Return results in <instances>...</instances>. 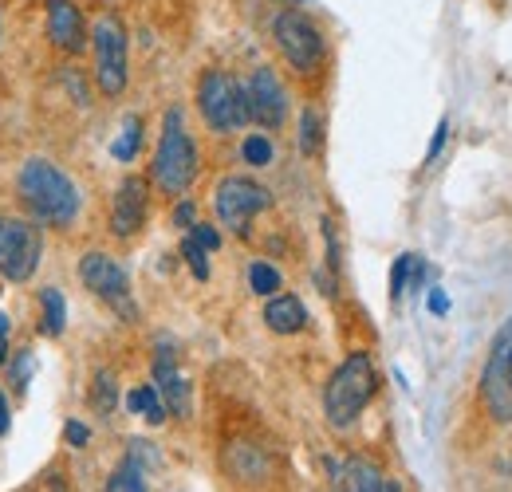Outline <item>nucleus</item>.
I'll use <instances>...</instances> for the list:
<instances>
[{"instance_id": "nucleus-31", "label": "nucleus", "mask_w": 512, "mask_h": 492, "mask_svg": "<svg viewBox=\"0 0 512 492\" xmlns=\"http://www.w3.org/2000/svg\"><path fill=\"white\" fill-rule=\"evenodd\" d=\"M426 304H430V311H434V315H446V311H449V296L442 292V288H430Z\"/></svg>"}, {"instance_id": "nucleus-30", "label": "nucleus", "mask_w": 512, "mask_h": 492, "mask_svg": "<svg viewBox=\"0 0 512 492\" xmlns=\"http://www.w3.org/2000/svg\"><path fill=\"white\" fill-rule=\"evenodd\" d=\"M64 437H67V445H75V449H83V445L91 441V430H87L83 422H67V426H64Z\"/></svg>"}, {"instance_id": "nucleus-18", "label": "nucleus", "mask_w": 512, "mask_h": 492, "mask_svg": "<svg viewBox=\"0 0 512 492\" xmlns=\"http://www.w3.org/2000/svg\"><path fill=\"white\" fill-rule=\"evenodd\" d=\"M127 406L130 414H142L150 426H162L166 422V402H162L158 386H134L127 394Z\"/></svg>"}, {"instance_id": "nucleus-28", "label": "nucleus", "mask_w": 512, "mask_h": 492, "mask_svg": "<svg viewBox=\"0 0 512 492\" xmlns=\"http://www.w3.org/2000/svg\"><path fill=\"white\" fill-rule=\"evenodd\" d=\"M193 237H197V245L205 248V252H217L221 248V233L213 225H193Z\"/></svg>"}, {"instance_id": "nucleus-36", "label": "nucleus", "mask_w": 512, "mask_h": 492, "mask_svg": "<svg viewBox=\"0 0 512 492\" xmlns=\"http://www.w3.org/2000/svg\"><path fill=\"white\" fill-rule=\"evenodd\" d=\"M0 32H4V20H0Z\"/></svg>"}, {"instance_id": "nucleus-12", "label": "nucleus", "mask_w": 512, "mask_h": 492, "mask_svg": "<svg viewBox=\"0 0 512 492\" xmlns=\"http://www.w3.org/2000/svg\"><path fill=\"white\" fill-rule=\"evenodd\" d=\"M154 386H158V394H162V402H166V410L174 418H190L193 410L190 382H186V374L174 363V347H166V343L154 355Z\"/></svg>"}, {"instance_id": "nucleus-11", "label": "nucleus", "mask_w": 512, "mask_h": 492, "mask_svg": "<svg viewBox=\"0 0 512 492\" xmlns=\"http://www.w3.org/2000/svg\"><path fill=\"white\" fill-rule=\"evenodd\" d=\"M245 95H249V123L264 126V130H276L288 115V95H284V83L276 79L272 67H256L253 79L245 83Z\"/></svg>"}, {"instance_id": "nucleus-34", "label": "nucleus", "mask_w": 512, "mask_h": 492, "mask_svg": "<svg viewBox=\"0 0 512 492\" xmlns=\"http://www.w3.org/2000/svg\"><path fill=\"white\" fill-rule=\"evenodd\" d=\"M8 359V315L0 311V363Z\"/></svg>"}, {"instance_id": "nucleus-20", "label": "nucleus", "mask_w": 512, "mask_h": 492, "mask_svg": "<svg viewBox=\"0 0 512 492\" xmlns=\"http://www.w3.org/2000/svg\"><path fill=\"white\" fill-rule=\"evenodd\" d=\"M91 406H95L103 418L115 414V406H119V382H115L111 370H99V374L91 378Z\"/></svg>"}, {"instance_id": "nucleus-3", "label": "nucleus", "mask_w": 512, "mask_h": 492, "mask_svg": "<svg viewBox=\"0 0 512 492\" xmlns=\"http://www.w3.org/2000/svg\"><path fill=\"white\" fill-rule=\"evenodd\" d=\"M154 185L162 193H186L197 178V146H193L186 119H182V107H170L166 111V123H162V142H158V154H154Z\"/></svg>"}, {"instance_id": "nucleus-27", "label": "nucleus", "mask_w": 512, "mask_h": 492, "mask_svg": "<svg viewBox=\"0 0 512 492\" xmlns=\"http://www.w3.org/2000/svg\"><path fill=\"white\" fill-rule=\"evenodd\" d=\"M182 256H186V264H190V272L197 280H209V256H205V248L197 245V237H186L182 241Z\"/></svg>"}, {"instance_id": "nucleus-35", "label": "nucleus", "mask_w": 512, "mask_h": 492, "mask_svg": "<svg viewBox=\"0 0 512 492\" xmlns=\"http://www.w3.org/2000/svg\"><path fill=\"white\" fill-rule=\"evenodd\" d=\"M8 422H12V410H8V398H4V390H0V437L8 433Z\"/></svg>"}, {"instance_id": "nucleus-10", "label": "nucleus", "mask_w": 512, "mask_h": 492, "mask_svg": "<svg viewBox=\"0 0 512 492\" xmlns=\"http://www.w3.org/2000/svg\"><path fill=\"white\" fill-rule=\"evenodd\" d=\"M213 205H217V217H221L225 229L245 233L256 213L272 205V193L260 182H249V178H225V182L217 185Z\"/></svg>"}, {"instance_id": "nucleus-8", "label": "nucleus", "mask_w": 512, "mask_h": 492, "mask_svg": "<svg viewBox=\"0 0 512 492\" xmlns=\"http://www.w3.org/2000/svg\"><path fill=\"white\" fill-rule=\"evenodd\" d=\"M272 36H276L280 56L292 63L296 71H316V67L323 63V36L304 12H296V8L276 12V20H272Z\"/></svg>"}, {"instance_id": "nucleus-17", "label": "nucleus", "mask_w": 512, "mask_h": 492, "mask_svg": "<svg viewBox=\"0 0 512 492\" xmlns=\"http://www.w3.org/2000/svg\"><path fill=\"white\" fill-rule=\"evenodd\" d=\"M225 469L237 477V481H260L268 473V457L256 449L253 441H233L225 449Z\"/></svg>"}, {"instance_id": "nucleus-7", "label": "nucleus", "mask_w": 512, "mask_h": 492, "mask_svg": "<svg viewBox=\"0 0 512 492\" xmlns=\"http://www.w3.org/2000/svg\"><path fill=\"white\" fill-rule=\"evenodd\" d=\"M481 402L489 410V418L512 422V319L497 331L489 359L481 370Z\"/></svg>"}, {"instance_id": "nucleus-5", "label": "nucleus", "mask_w": 512, "mask_h": 492, "mask_svg": "<svg viewBox=\"0 0 512 492\" xmlns=\"http://www.w3.org/2000/svg\"><path fill=\"white\" fill-rule=\"evenodd\" d=\"M44 252V233L36 221L24 217H0V276L12 284H24L36 276Z\"/></svg>"}, {"instance_id": "nucleus-23", "label": "nucleus", "mask_w": 512, "mask_h": 492, "mask_svg": "<svg viewBox=\"0 0 512 492\" xmlns=\"http://www.w3.org/2000/svg\"><path fill=\"white\" fill-rule=\"evenodd\" d=\"M107 492H146V481H142V469H138V461H134V453H130L127 461L111 473V481H107Z\"/></svg>"}, {"instance_id": "nucleus-2", "label": "nucleus", "mask_w": 512, "mask_h": 492, "mask_svg": "<svg viewBox=\"0 0 512 492\" xmlns=\"http://www.w3.org/2000/svg\"><path fill=\"white\" fill-rule=\"evenodd\" d=\"M375 386H379V374L371 355H347L339 370L331 374L327 390H323V414L331 426L347 430L359 422V414L367 410V402L375 398Z\"/></svg>"}, {"instance_id": "nucleus-26", "label": "nucleus", "mask_w": 512, "mask_h": 492, "mask_svg": "<svg viewBox=\"0 0 512 492\" xmlns=\"http://www.w3.org/2000/svg\"><path fill=\"white\" fill-rule=\"evenodd\" d=\"M272 154H276V150H272V142H268L264 134H249L245 146H241V158H245L249 166H268Z\"/></svg>"}, {"instance_id": "nucleus-6", "label": "nucleus", "mask_w": 512, "mask_h": 492, "mask_svg": "<svg viewBox=\"0 0 512 492\" xmlns=\"http://www.w3.org/2000/svg\"><path fill=\"white\" fill-rule=\"evenodd\" d=\"M95 44V83L107 99L123 95L127 87V28L119 16H99L91 28Z\"/></svg>"}, {"instance_id": "nucleus-9", "label": "nucleus", "mask_w": 512, "mask_h": 492, "mask_svg": "<svg viewBox=\"0 0 512 492\" xmlns=\"http://www.w3.org/2000/svg\"><path fill=\"white\" fill-rule=\"evenodd\" d=\"M79 276H83V284H87L107 308H115L123 319H134V315H138L134 300H130L127 272H123L119 260H111L107 252H87V256L79 260Z\"/></svg>"}, {"instance_id": "nucleus-15", "label": "nucleus", "mask_w": 512, "mask_h": 492, "mask_svg": "<svg viewBox=\"0 0 512 492\" xmlns=\"http://www.w3.org/2000/svg\"><path fill=\"white\" fill-rule=\"evenodd\" d=\"M331 477H335V489L331 492H386V481H383V473H379V465H371L367 457L343 461Z\"/></svg>"}, {"instance_id": "nucleus-16", "label": "nucleus", "mask_w": 512, "mask_h": 492, "mask_svg": "<svg viewBox=\"0 0 512 492\" xmlns=\"http://www.w3.org/2000/svg\"><path fill=\"white\" fill-rule=\"evenodd\" d=\"M264 323L276 335H296V331H304L308 311H304V304L296 296H272L268 308H264Z\"/></svg>"}, {"instance_id": "nucleus-25", "label": "nucleus", "mask_w": 512, "mask_h": 492, "mask_svg": "<svg viewBox=\"0 0 512 492\" xmlns=\"http://www.w3.org/2000/svg\"><path fill=\"white\" fill-rule=\"evenodd\" d=\"M249 284H253L256 296H276L280 292V272L272 268V264H264V260H253V268H249Z\"/></svg>"}, {"instance_id": "nucleus-22", "label": "nucleus", "mask_w": 512, "mask_h": 492, "mask_svg": "<svg viewBox=\"0 0 512 492\" xmlns=\"http://www.w3.org/2000/svg\"><path fill=\"white\" fill-rule=\"evenodd\" d=\"M422 276H426V268L418 264V256L402 252V256L394 260V268H390V300H398V296L410 288V280H422Z\"/></svg>"}, {"instance_id": "nucleus-4", "label": "nucleus", "mask_w": 512, "mask_h": 492, "mask_svg": "<svg viewBox=\"0 0 512 492\" xmlns=\"http://www.w3.org/2000/svg\"><path fill=\"white\" fill-rule=\"evenodd\" d=\"M197 107L209 130L229 134L249 123V95L245 83H237L229 71H205L197 79Z\"/></svg>"}, {"instance_id": "nucleus-32", "label": "nucleus", "mask_w": 512, "mask_h": 492, "mask_svg": "<svg viewBox=\"0 0 512 492\" xmlns=\"http://www.w3.org/2000/svg\"><path fill=\"white\" fill-rule=\"evenodd\" d=\"M174 225H182V229H193L197 221H193V205L190 201H182L178 209H174Z\"/></svg>"}, {"instance_id": "nucleus-13", "label": "nucleus", "mask_w": 512, "mask_h": 492, "mask_svg": "<svg viewBox=\"0 0 512 492\" xmlns=\"http://www.w3.org/2000/svg\"><path fill=\"white\" fill-rule=\"evenodd\" d=\"M48 40L56 52L64 56H79L83 44H87V24H83V12L75 8V0H48Z\"/></svg>"}, {"instance_id": "nucleus-33", "label": "nucleus", "mask_w": 512, "mask_h": 492, "mask_svg": "<svg viewBox=\"0 0 512 492\" xmlns=\"http://www.w3.org/2000/svg\"><path fill=\"white\" fill-rule=\"evenodd\" d=\"M28 374H32V355H20V363H16V390L28 386Z\"/></svg>"}, {"instance_id": "nucleus-1", "label": "nucleus", "mask_w": 512, "mask_h": 492, "mask_svg": "<svg viewBox=\"0 0 512 492\" xmlns=\"http://www.w3.org/2000/svg\"><path fill=\"white\" fill-rule=\"evenodd\" d=\"M20 197L28 201V209L44 221V225H56L64 229L79 217V189L67 178L60 166H52L48 158H28L24 170H20Z\"/></svg>"}, {"instance_id": "nucleus-24", "label": "nucleus", "mask_w": 512, "mask_h": 492, "mask_svg": "<svg viewBox=\"0 0 512 492\" xmlns=\"http://www.w3.org/2000/svg\"><path fill=\"white\" fill-rule=\"evenodd\" d=\"M138 146H142V119L130 115L127 123H123V134H119L115 146H111V154H115L119 162H130V158L138 154Z\"/></svg>"}, {"instance_id": "nucleus-19", "label": "nucleus", "mask_w": 512, "mask_h": 492, "mask_svg": "<svg viewBox=\"0 0 512 492\" xmlns=\"http://www.w3.org/2000/svg\"><path fill=\"white\" fill-rule=\"evenodd\" d=\"M40 331L44 335H64L67 327V304H64V292L60 288H44V296H40Z\"/></svg>"}, {"instance_id": "nucleus-21", "label": "nucleus", "mask_w": 512, "mask_h": 492, "mask_svg": "<svg viewBox=\"0 0 512 492\" xmlns=\"http://www.w3.org/2000/svg\"><path fill=\"white\" fill-rule=\"evenodd\" d=\"M323 150V119L316 107H304L300 115V154L304 158H320Z\"/></svg>"}, {"instance_id": "nucleus-29", "label": "nucleus", "mask_w": 512, "mask_h": 492, "mask_svg": "<svg viewBox=\"0 0 512 492\" xmlns=\"http://www.w3.org/2000/svg\"><path fill=\"white\" fill-rule=\"evenodd\" d=\"M446 134H449V123L442 119L438 130H434V138H430V150H426V166H434V158L442 154V146H446Z\"/></svg>"}, {"instance_id": "nucleus-14", "label": "nucleus", "mask_w": 512, "mask_h": 492, "mask_svg": "<svg viewBox=\"0 0 512 492\" xmlns=\"http://www.w3.org/2000/svg\"><path fill=\"white\" fill-rule=\"evenodd\" d=\"M146 221V182L127 178L115 193V209H111V229L115 237H134Z\"/></svg>"}]
</instances>
